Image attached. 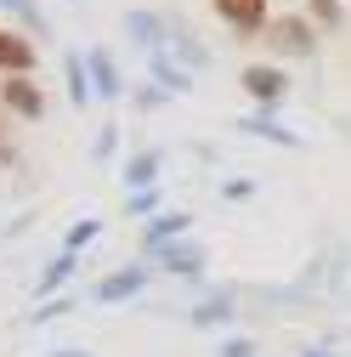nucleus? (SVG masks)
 <instances>
[{"instance_id": "1", "label": "nucleus", "mask_w": 351, "mask_h": 357, "mask_svg": "<svg viewBox=\"0 0 351 357\" xmlns=\"http://www.w3.org/2000/svg\"><path fill=\"white\" fill-rule=\"evenodd\" d=\"M267 40H272V52H283V57H306L318 46L312 40V29H306V17H267Z\"/></svg>"}, {"instance_id": "2", "label": "nucleus", "mask_w": 351, "mask_h": 357, "mask_svg": "<svg viewBox=\"0 0 351 357\" xmlns=\"http://www.w3.org/2000/svg\"><path fill=\"white\" fill-rule=\"evenodd\" d=\"M215 17L233 23L238 34H260L267 29V0H215Z\"/></svg>"}, {"instance_id": "3", "label": "nucleus", "mask_w": 351, "mask_h": 357, "mask_svg": "<svg viewBox=\"0 0 351 357\" xmlns=\"http://www.w3.org/2000/svg\"><path fill=\"white\" fill-rule=\"evenodd\" d=\"M244 91H249L255 102H278V97L289 91V74L272 68V63H249V68H244Z\"/></svg>"}, {"instance_id": "4", "label": "nucleus", "mask_w": 351, "mask_h": 357, "mask_svg": "<svg viewBox=\"0 0 351 357\" xmlns=\"http://www.w3.org/2000/svg\"><path fill=\"white\" fill-rule=\"evenodd\" d=\"M0 97H6V108L23 114V119H40V114H46V97H40V85H34L29 74H12L6 85H0Z\"/></svg>"}, {"instance_id": "5", "label": "nucleus", "mask_w": 351, "mask_h": 357, "mask_svg": "<svg viewBox=\"0 0 351 357\" xmlns=\"http://www.w3.org/2000/svg\"><path fill=\"white\" fill-rule=\"evenodd\" d=\"M85 85H91L97 97H108V102H114V97L125 91V79H119V63H114L108 52H91V57H85Z\"/></svg>"}, {"instance_id": "6", "label": "nucleus", "mask_w": 351, "mask_h": 357, "mask_svg": "<svg viewBox=\"0 0 351 357\" xmlns=\"http://www.w3.org/2000/svg\"><path fill=\"white\" fill-rule=\"evenodd\" d=\"M148 289V266H125V273H108L97 284V301H130V295H142Z\"/></svg>"}, {"instance_id": "7", "label": "nucleus", "mask_w": 351, "mask_h": 357, "mask_svg": "<svg viewBox=\"0 0 351 357\" xmlns=\"http://www.w3.org/2000/svg\"><path fill=\"white\" fill-rule=\"evenodd\" d=\"M34 68V40L29 34H0V74H29Z\"/></svg>"}, {"instance_id": "8", "label": "nucleus", "mask_w": 351, "mask_h": 357, "mask_svg": "<svg viewBox=\"0 0 351 357\" xmlns=\"http://www.w3.org/2000/svg\"><path fill=\"white\" fill-rule=\"evenodd\" d=\"M159 250V266H164V273H204V250L198 244H153Z\"/></svg>"}, {"instance_id": "9", "label": "nucleus", "mask_w": 351, "mask_h": 357, "mask_svg": "<svg viewBox=\"0 0 351 357\" xmlns=\"http://www.w3.org/2000/svg\"><path fill=\"white\" fill-rule=\"evenodd\" d=\"M125 34L136 40V46H148V52H164V40H170L153 12H125Z\"/></svg>"}, {"instance_id": "10", "label": "nucleus", "mask_w": 351, "mask_h": 357, "mask_svg": "<svg viewBox=\"0 0 351 357\" xmlns=\"http://www.w3.org/2000/svg\"><path fill=\"white\" fill-rule=\"evenodd\" d=\"M176 91V97H187L193 91V74L182 68V63H170V52H153V91Z\"/></svg>"}, {"instance_id": "11", "label": "nucleus", "mask_w": 351, "mask_h": 357, "mask_svg": "<svg viewBox=\"0 0 351 357\" xmlns=\"http://www.w3.org/2000/svg\"><path fill=\"white\" fill-rule=\"evenodd\" d=\"M193 227V215L187 210H170V215H159V221H148V233H142V244L153 250V244H170V238H182Z\"/></svg>"}, {"instance_id": "12", "label": "nucleus", "mask_w": 351, "mask_h": 357, "mask_svg": "<svg viewBox=\"0 0 351 357\" xmlns=\"http://www.w3.org/2000/svg\"><path fill=\"white\" fill-rule=\"evenodd\" d=\"M125 182H130V188H153V182H159V153H153V148L136 153V159L125 165Z\"/></svg>"}, {"instance_id": "13", "label": "nucleus", "mask_w": 351, "mask_h": 357, "mask_svg": "<svg viewBox=\"0 0 351 357\" xmlns=\"http://www.w3.org/2000/svg\"><path fill=\"white\" fill-rule=\"evenodd\" d=\"M68 102H74V108L91 102V85H85V57H74V52H68Z\"/></svg>"}, {"instance_id": "14", "label": "nucleus", "mask_w": 351, "mask_h": 357, "mask_svg": "<svg viewBox=\"0 0 351 357\" xmlns=\"http://www.w3.org/2000/svg\"><path fill=\"white\" fill-rule=\"evenodd\" d=\"M244 130L249 137H267V142H278V148H295V130H278L267 114H255V119H244Z\"/></svg>"}, {"instance_id": "15", "label": "nucleus", "mask_w": 351, "mask_h": 357, "mask_svg": "<svg viewBox=\"0 0 351 357\" xmlns=\"http://www.w3.org/2000/svg\"><path fill=\"white\" fill-rule=\"evenodd\" d=\"M233 312H238L233 301H210V306H198V312H193V324H198V329H215V324H227Z\"/></svg>"}, {"instance_id": "16", "label": "nucleus", "mask_w": 351, "mask_h": 357, "mask_svg": "<svg viewBox=\"0 0 351 357\" xmlns=\"http://www.w3.org/2000/svg\"><path fill=\"white\" fill-rule=\"evenodd\" d=\"M68 273H74V255H68V250H63V255H57V261H52V266H46V278H40V295H52V289H57V284H63V278H68Z\"/></svg>"}, {"instance_id": "17", "label": "nucleus", "mask_w": 351, "mask_h": 357, "mask_svg": "<svg viewBox=\"0 0 351 357\" xmlns=\"http://www.w3.org/2000/svg\"><path fill=\"white\" fill-rule=\"evenodd\" d=\"M97 233H102V227H97V221H91V215H85V221H74V233H68V244H63V250H68V255H79V250H85V244H91Z\"/></svg>"}, {"instance_id": "18", "label": "nucleus", "mask_w": 351, "mask_h": 357, "mask_svg": "<svg viewBox=\"0 0 351 357\" xmlns=\"http://www.w3.org/2000/svg\"><path fill=\"white\" fill-rule=\"evenodd\" d=\"M63 312H74V301H68V295H52L46 306L34 312V324H46V318H63Z\"/></svg>"}, {"instance_id": "19", "label": "nucleus", "mask_w": 351, "mask_h": 357, "mask_svg": "<svg viewBox=\"0 0 351 357\" xmlns=\"http://www.w3.org/2000/svg\"><path fill=\"white\" fill-rule=\"evenodd\" d=\"M153 204H159V193H153V188H136V193L125 199V210H130V215H142V210H153Z\"/></svg>"}, {"instance_id": "20", "label": "nucleus", "mask_w": 351, "mask_h": 357, "mask_svg": "<svg viewBox=\"0 0 351 357\" xmlns=\"http://www.w3.org/2000/svg\"><path fill=\"white\" fill-rule=\"evenodd\" d=\"M312 17H318L323 29H334V23H340V6H334V0H312Z\"/></svg>"}, {"instance_id": "21", "label": "nucleus", "mask_w": 351, "mask_h": 357, "mask_svg": "<svg viewBox=\"0 0 351 357\" xmlns=\"http://www.w3.org/2000/svg\"><path fill=\"white\" fill-rule=\"evenodd\" d=\"M114 142H119V125H102V137H97V159H108Z\"/></svg>"}, {"instance_id": "22", "label": "nucleus", "mask_w": 351, "mask_h": 357, "mask_svg": "<svg viewBox=\"0 0 351 357\" xmlns=\"http://www.w3.org/2000/svg\"><path fill=\"white\" fill-rule=\"evenodd\" d=\"M221 357H260V351H255V340H227Z\"/></svg>"}, {"instance_id": "23", "label": "nucleus", "mask_w": 351, "mask_h": 357, "mask_svg": "<svg viewBox=\"0 0 351 357\" xmlns=\"http://www.w3.org/2000/svg\"><path fill=\"white\" fill-rule=\"evenodd\" d=\"M52 357H91V351H74V346H63V351H52Z\"/></svg>"}, {"instance_id": "24", "label": "nucleus", "mask_w": 351, "mask_h": 357, "mask_svg": "<svg viewBox=\"0 0 351 357\" xmlns=\"http://www.w3.org/2000/svg\"><path fill=\"white\" fill-rule=\"evenodd\" d=\"M0 142H6V114H0Z\"/></svg>"}, {"instance_id": "25", "label": "nucleus", "mask_w": 351, "mask_h": 357, "mask_svg": "<svg viewBox=\"0 0 351 357\" xmlns=\"http://www.w3.org/2000/svg\"><path fill=\"white\" fill-rule=\"evenodd\" d=\"M306 357H334V351H306Z\"/></svg>"}, {"instance_id": "26", "label": "nucleus", "mask_w": 351, "mask_h": 357, "mask_svg": "<svg viewBox=\"0 0 351 357\" xmlns=\"http://www.w3.org/2000/svg\"><path fill=\"white\" fill-rule=\"evenodd\" d=\"M6 6H17V0H6Z\"/></svg>"}]
</instances>
